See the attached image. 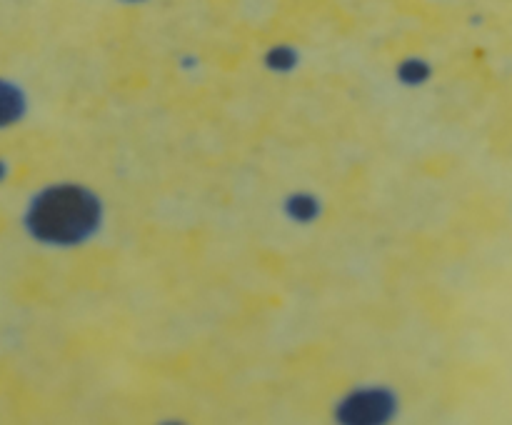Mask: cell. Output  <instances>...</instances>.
I'll return each instance as SVG.
<instances>
[{
  "label": "cell",
  "mask_w": 512,
  "mask_h": 425,
  "mask_svg": "<svg viewBox=\"0 0 512 425\" xmlns=\"http://www.w3.org/2000/svg\"><path fill=\"white\" fill-rule=\"evenodd\" d=\"M90 220L93 210L83 198L70 190H55L35 205L33 228L43 238H73L88 230Z\"/></svg>",
  "instance_id": "obj_1"
},
{
  "label": "cell",
  "mask_w": 512,
  "mask_h": 425,
  "mask_svg": "<svg viewBox=\"0 0 512 425\" xmlns=\"http://www.w3.org/2000/svg\"><path fill=\"white\" fill-rule=\"evenodd\" d=\"M18 113H20L18 95H15L13 88H8V85L0 83V125L10 123V120H13Z\"/></svg>",
  "instance_id": "obj_2"
}]
</instances>
